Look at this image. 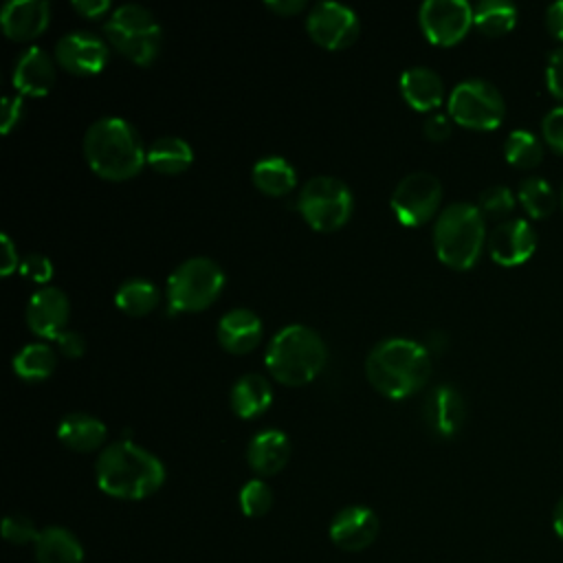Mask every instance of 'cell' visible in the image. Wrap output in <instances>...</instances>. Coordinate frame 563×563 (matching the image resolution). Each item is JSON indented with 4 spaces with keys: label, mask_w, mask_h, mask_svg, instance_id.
<instances>
[{
    "label": "cell",
    "mask_w": 563,
    "mask_h": 563,
    "mask_svg": "<svg viewBox=\"0 0 563 563\" xmlns=\"http://www.w3.org/2000/svg\"><path fill=\"white\" fill-rule=\"evenodd\" d=\"M545 26L554 40L563 42V2H552L545 9Z\"/></svg>",
    "instance_id": "7bdbcfd3"
},
{
    "label": "cell",
    "mask_w": 563,
    "mask_h": 563,
    "mask_svg": "<svg viewBox=\"0 0 563 563\" xmlns=\"http://www.w3.org/2000/svg\"><path fill=\"white\" fill-rule=\"evenodd\" d=\"M424 420L433 435L453 438L466 420V405L453 385H438L429 391L424 402Z\"/></svg>",
    "instance_id": "e0dca14e"
},
{
    "label": "cell",
    "mask_w": 563,
    "mask_h": 563,
    "mask_svg": "<svg viewBox=\"0 0 563 563\" xmlns=\"http://www.w3.org/2000/svg\"><path fill=\"white\" fill-rule=\"evenodd\" d=\"M541 136L554 152L563 154V106L545 112L541 121Z\"/></svg>",
    "instance_id": "d590c367"
},
{
    "label": "cell",
    "mask_w": 563,
    "mask_h": 563,
    "mask_svg": "<svg viewBox=\"0 0 563 563\" xmlns=\"http://www.w3.org/2000/svg\"><path fill=\"white\" fill-rule=\"evenodd\" d=\"M442 200V183L429 172H413L398 180L391 194V211L405 227L429 222Z\"/></svg>",
    "instance_id": "30bf717a"
},
{
    "label": "cell",
    "mask_w": 563,
    "mask_h": 563,
    "mask_svg": "<svg viewBox=\"0 0 563 563\" xmlns=\"http://www.w3.org/2000/svg\"><path fill=\"white\" fill-rule=\"evenodd\" d=\"M253 183L268 196H284L295 189L297 172L282 156H264L253 165Z\"/></svg>",
    "instance_id": "484cf974"
},
{
    "label": "cell",
    "mask_w": 563,
    "mask_h": 563,
    "mask_svg": "<svg viewBox=\"0 0 563 563\" xmlns=\"http://www.w3.org/2000/svg\"><path fill=\"white\" fill-rule=\"evenodd\" d=\"M117 306L132 317H143L152 312L158 303V288L150 279H128L117 288Z\"/></svg>",
    "instance_id": "f1b7e54d"
},
{
    "label": "cell",
    "mask_w": 563,
    "mask_h": 563,
    "mask_svg": "<svg viewBox=\"0 0 563 563\" xmlns=\"http://www.w3.org/2000/svg\"><path fill=\"white\" fill-rule=\"evenodd\" d=\"M35 563H84V548L70 530L48 526L35 541Z\"/></svg>",
    "instance_id": "d4e9b609"
},
{
    "label": "cell",
    "mask_w": 563,
    "mask_h": 563,
    "mask_svg": "<svg viewBox=\"0 0 563 563\" xmlns=\"http://www.w3.org/2000/svg\"><path fill=\"white\" fill-rule=\"evenodd\" d=\"M517 7L506 0H482L473 9V24L490 37L504 35L517 24Z\"/></svg>",
    "instance_id": "83f0119b"
},
{
    "label": "cell",
    "mask_w": 563,
    "mask_h": 563,
    "mask_svg": "<svg viewBox=\"0 0 563 563\" xmlns=\"http://www.w3.org/2000/svg\"><path fill=\"white\" fill-rule=\"evenodd\" d=\"M218 341L227 352L246 354L262 339V321L249 308L229 310L218 323Z\"/></svg>",
    "instance_id": "ffe728a7"
},
{
    "label": "cell",
    "mask_w": 563,
    "mask_h": 563,
    "mask_svg": "<svg viewBox=\"0 0 563 563\" xmlns=\"http://www.w3.org/2000/svg\"><path fill=\"white\" fill-rule=\"evenodd\" d=\"M400 92L413 110L427 112L442 103L444 84L435 70L427 66H413L400 75Z\"/></svg>",
    "instance_id": "7402d4cb"
},
{
    "label": "cell",
    "mask_w": 563,
    "mask_h": 563,
    "mask_svg": "<svg viewBox=\"0 0 563 563\" xmlns=\"http://www.w3.org/2000/svg\"><path fill=\"white\" fill-rule=\"evenodd\" d=\"M84 156L92 172L108 180H128L147 161L139 132L121 117L97 119L86 130Z\"/></svg>",
    "instance_id": "3957f363"
},
{
    "label": "cell",
    "mask_w": 563,
    "mask_h": 563,
    "mask_svg": "<svg viewBox=\"0 0 563 563\" xmlns=\"http://www.w3.org/2000/svg\"><path fill=\"white\" fill-rule=\"evenodd\" d=\"M306 29L310 37L323 48L339 51L350 46L361 31L358 15L354 9L341 2H319L312 7L306 20Z\"/></svg>",
    "instance_id": "7c38bea8"
},
{
    "label": "cell",
    "mask_w": 563,
    "mask_h": 563,
    "mask_svg": "<svg viewBox=\"0 0 563 563\" xmlns=\"http://www.w3.org/2000/svg\"><path fill=\"white\" fill-rule=\"evenodd\" d=\"M73 9L84 18H99L110 9L108 0H73Z\"/></svg>",
    "instance_id": "ee69618b"
},
{
    "label": "cell",
    "mask_w": 563,
    "mask_h": 563,
    "mask_svg": "<svg viewBox=\"0 0 563 563\" xmlns=\"http://www.w3.org/2000/svg\"><path fill=\"white\" fill-rule=\"evenodd\" d=\"M323 339L308 325L290 323L282 328L266 347V369L284 385H306L325 365Z\"/></svg>",
    "instance_id": "277c9868"
},
{
    "label": "cell",
    "mask_w": 563,
    "mask_h": 563,
    "mask_svg": "<svg viewBox=\"0 0 563 563\" xmlns=\"http://www.w3.org/2000/svg\"><path fill=\"white\" fill-rule=\"evenodd\" d=\"M484 213L473 202H453L440 211L433 227V246L442 264L455 271L471 268L486 242Z\"/></svg>",
    "instance_id": "5b68a950"
},
{
    "label": "cell",
    "mask_w": 563,
    "mask_h": 563,
    "mask_svg": "<svg viewBox=\"0 0 563 563\" xmlns=\"http://www.w3.org/2000/svg\"><path fill=\"white\" fill-rule=\"evenodd\" d=\"M55 341H57L59 352H62V354H66V356H70V358L81 356V354H84V350H86V341H84V336H81L79 332H73V330H64Z\"/></svg>",
    "instance_id": "b9f144b4"
},
{
    "label": "cell",
    "mask_w": 563,
    "mask_h": 563,
    "mask_svg": "<svg viewBox=\"0 0 563 563\" xmlns=\"http://www.w3.org/2000/svg\"><path fill=\"white\" fill-rule=\"evenodd\" d=\"M68 312L70 303L66 292L57 286H42L29 299L26 323L35 334L44 339H57L64 332Z\"/></svg>",
    "instance_id": "2e32d148"
},
{
    "label": "cell",
    "mask_w": 563,
    "mask_h": 563,
    "mask_svg": "<svg viewBox=\"0 0 563 563\" xmlns=\"http://www.w3.org/2000/svg\"><path fill=\"white\" fill-rule=\"evenodd\" d=\"M110 44L130 62L147 66L161 51V24L150 9L141 4H121L106 22Z\"/></svg>",
    "instance_id": "8992f818"
},
{
    "label": "cell",
    "mask_w": 563,
    "mask_h": 563,
    "mask_svg": "<svg viewBox=\"0 0 563 563\" xmlns=\"http://www.w3.org/2000/svg\"><path fill=\"white\" fill-rule=\"evenodd\" d=\"M290 457L288 435L279 429H264L253 435L246 449V462L257 475L279 473Z\"/></svg>",
    "instance_id": "44dd1931"
},
{
    "label": "cell",
    "mask_w": 563,
    "mask_h": 563,
    "mask_svg": "<svg viewBox=\"0 0 563 563\" xmlns=\"http://www.w3.org/2000/svg\"><path fill=\"white\" fill-rule=\"evenodd\" d=\"M51 20V4L46 0H11L0 11L4 35L26 42L46 31Z\"/></svg>",
    "instance_id": "ac0fdd59"
},
{
    "label": "cell",
    "mask_w": 563,
    "mask_h": 563,
    "mask_svg": "<svg viewBox=\"0 0 563 563\" xmlns=\"http://www.w3.org/2000/svg\"><path fill=\"white\" fill-rule=\"evenodd\" d=\"M20 273L33 282H48L53 277V264L48 257H44L42 253H29L22 257L20 262Z\"/></svg>",
    "instance_id": "8d00e7d4"
},
{
    "label": "cell",
    "mask_w": 563,
    "mask_h": 563,
    "mask_svg": "<svg viewBox=\"0 0 563 563\" xmlns=\"http://www.w3.org/2000/svg\"><path fill=\"white\" fill-rule=\"evenodd\" d=\"M20 255H18V249L15 244L11 242V238L7 233L0 235V273L7 277L11 275L13 271L20 268Z\"/></svg>",
    "instance_id": "60d3db41"
},
{
    "label": "cell",
    "mask_w": 563,
    "mask_h": 563,
    "mask_svg": "<svg viewBox=\"0 0 563 563\" xmlns=\"http://www.w3.org/2000/svg\"><path fill=\"white\" fill-rule=\"evenodd\" d=\"M451 121H453V119L446 117V114H440V112L431 114V117L424 121V125H422L424 136H427L429 141H435V143L449 139V134H451Z\"/></svg>",
    "instance_id": "ab89813d"
},
{
    "label": "cell",
    "mask_w": 563,
    "mask_h": 563,
    "mask_svg": "<svg viewBox=\"0 0 563 563\" xmlns=\"http://www.w3.org/2000/svg\"><path fill=\"white\" fill-rule=\"evenodd\" d=\"M13 88L18 95L42 97L55 84V66L51 55L40 46H29L15 62Z\"/></svg>",
    "instance_id": "d6986e66"
},
{
    "label": "cell",
    "mask_w": 563,
    "mask_h": 563,
    "mask_svg": "<svg viewBox=\"0 0 563 563\" xmlns=\"http://www.w3.org/2000/svg\"><path fill=\"white\" fill-rule=\"evenodd\" d=\"M55 59L68 73L97 75L108 62V46L99 35L75 31L57 40Z\"/></svg>",
    "instance_id": "5bb4252c"
},
{
    "label": "cell",
    "mask_w": 563,
    "mask_h": 563,
    "mask_svg": "<svg viewBox=\"0 0 563 563\" xmlns=\"http://www.w3.org/2000/svg\"><path fill=\"white\" fill-rule=\"evenodd\" d=\"M552 528H554L556 537L563 541V495H561V499H559V501H556V506H554V515H552Z\"/></svg>",
    "instance_id": "bcb514c9"
},
{
    "label": "cell",
    "mask_w": 563,
    "mask_h": 563,
    "mask_svg": "<svg viewBox=\"0 0 563 563\" xmlns=\"http://www.w3.org/2000/svg\"><path fill=\"white\" fill-rule=\"evenodd\" d=\"M42 530H37V526L26 517V515H9L4 517L2 521V537L9 541V543H15V545H26V543H33L37 541Z\"/></svg>",
    "instance_id": "e575fe53"
},
{
    "label": "cell",
    "mask_w": 563,
    "mask_h": 563,
    "mask_svg": "<svg viewBox=\"0 0 563 563\" xmlns=\"http://www.w3.org/2000/svg\"><path fill=\"white\" fill-rule=\"evenodd\" d=\"M147 163L161 174H180L194 163V150L180 136H161L150 145Z\"/></svg>",
    "instance_id": "4316f807"
},
{
    "label": "cell",
    "mask_w": 563,
    "mask_h": 563,
    "mask_svg": "<svg viewBox=\"0 0 563 563\" xmlns=\"http://www.w3.org/2000/svg\"><path fill=\"white\" fill-rule=\"evenodd\" d=\"M504 114V97L486 79H464L449 95V117L464 128L495 130Z\"/></svg>",
    "instance_id": "9c48e42d"
},
{
    "label": "cell",
    "mask_w": 563,
    "mask_h": 563,
    "mask_svg": "<svg viewBox=\"0 0 563 563\" xmlns=\"http://www.w3.org/2000/svg\"><path fill=\"white\" fill-rule=\"evenodd\" d=\"M515 194L506 185H490L486 187L477 198V209L484 213V218L493 220H508V216L515 209Z\"/></svg>",
    "instance_id": "d6a6232c"
},
{
    "label": "cell",
    "mask_w": 563,
    "mask_h": 563,
    "mask_svg": "<svg viewBox=\"0 0 563 563\" xmlns=\"http://www.w3.org/2000/svg\"><path fill=\"white\" fill-rule=\"evenodd\" d=\"M365 374L383 396L407 398L429 380L431 356L422 343L391 336L372 347L365 361Z\"/></svg>",
    "instance_id": "7a4b0ae2"
},
{
    "label": "cell",
    "mask_w": 563,
    "mask_h": 563,
    "mask_svg": "<svg viewBox=\"0 0 563 563\" xmlns=\"http://www.w3.org/2000/svg\"><path fill=\"white\" fill-rule=\"evenodd\" d=\"M545 86L548 90L563 101V46L550 53L545 64Z\"/></svg>",
    "instance_id": "74e56055"
},
{
    "label": "cell",
    "mask_w": 563,
    "mask_h": 563,
    "mask_svg": "<svg viewBox=\"0 0 563 563\" xmlns=\"http://www.w3.org/2000/svg\"><path fill=\"white\" fill-rule=\"evenodd\" d=\"M240 510L246 517H262L273 506V490L264 479H251L240 490Z\"/></svg>",
    "instance_id": "836d02e7"
},
{
    "label": "cell",
    "mask_w": 563,
    "mask_h": 563,
    "mask_svg": "<svg viewBox=\"0 0 563 563\" xmlns=\"http://www.w3.org/2000/svg\"><path fill=\"white\" fill-rule=\"evenodd\" d=\"M22 112H24V99H22V95L4 97V101H2V125H0V130L7 134L13 125H18V121L22 119Z\"/></svg>",
    "instance_id": "f35d334b"
},
{
    "label": "cell",
    "mask_w": 563,
    "mask_h": 563,
    "mask_svg": "<svg viewBox=\"0 0 563 563\" xmlns=\"http://www.w3.org/2000/svg\"><path fill=\"white\" fill-rule=\"evenodd\" d=\"M297 205L312 229L334 231L350 220L354 198L343 180L334 176H314L303 183Z\"/></svg>",
    "instance_id": "ba28073f"
},
{
    "label": "cell",
    "mask_w": 563,
    "mask_h": 563,
    "mask_svg": "<svg viewBox=\"0 0 563 563\" xmlns=\"http://www.w3.org/2000/svg\"><path fill=\"white\" fill-rule=\"evenodd\" d=\"M418 20L429 42L453 46L473 26V7L466 0H427L420 4Z\"/></svg>",
    "instance_id": "8fae6325"
},
{
    "label": "cell",
    "mask_w": 563,
    "mask_h": 563,
    "mask_svg": "<svg viewBox=\"0 0 563 563\" xmlns=\"http://www.w3.org/2000/svg\"><path fill=\"white\" fill-rule=\"evenodd\" d=\"M561 202H563V187H561Z\"/></svg>",
    "instance_id": "7dc6e473"
},
{
    "label": "cell",
    "mask_w": 563,
    "mask_h": 563,
    "mask_svg": "<svg viewBox=\"0 0 563 563\" xmlns=\"http://www.w3.org/2000/svg\"><path fill=\"white\" fill-rule=\"evenodd\" d=\"M106 424L99 418L81 411L66 413L57 424L59 442L79 453L99 449L106 440Z\"/></svg>",
    "instance_id": "603a6c76"
},
{
    "label": "cell",
    "mask_w": 563,
    "mask_h": 563,
    "mask_svg": "<svg viewBox=\"0 0 563 563\" xmlns=\"http://www.w3.org/2000/svg\"><path fill=\"white\" fill-rule=\"evenodd\" d=\"M224 288L222 268L209 257H189L167 277V301L172 310L196 312L218 299Z\"/></svg>",
    "instance_id": "52a82bcc"
},
{
    "label": "cell",
    "mask_w": 563,
    "mask_h": 563,
    "mask_svg": "<svg viewBox=\"0 0 563 563\" xmlns=\"http://www.w3.org/2000/svg\"><path fill=\"white\" fill-rule=\"evenodd\" d=\"M273 402L271 383L262 374H244L235 380L231 389V409L240 418H257Z\"/></svg>",
    "instance_id": "cb8c5ba5"
},
{
    "label": "cell",
    "mask_w": 563,
    "mask_h": 563,
    "mask_svg": "<svg viewBox=\"0 0 563 563\" xmlns=\"http://www.w3.org/2000/svg\"><path fill=\"white\" fill-rule=\"evenodd\" d=\"M55 369V352L46 343H29L13 356V372L22 380H44Z\"/></svg>",
    "instance_id": "f546056e"
},
{
    "label": "cell",
    "mask_w": 563,
    "mask_h": 563,
    "mask_svg": "<svg viewBox=\"0 0 563 563\" xmlns=\"http://www.w3.org/2000/svg\"><path fill=\"white\" fill-rule=\"evenodd\" d=\"M517 198L530 218H548L556 209V194L545 178L528 176L519 183Z\"/></svg>",
    "instance_id": "4dcf8cb0"
},
{
    "label": "cell",
    "mask_w": 563,
    "mask_h": 563,
    "mask_svg": "<svg viewBox=\"0 0 563 563\" xmlns=\"http://www.w3.org/2000/svg\"><path fill=\"white\" fill-rule=\"evenodd\" d=\"M486 246L499 266H519L537 251V233L526 218H508L490 231Z\"/></svg>",
    "instance_id": "4fadbf2b"
},
{
    "label": "cell",
    "mask_w": 563,
    "mask_h": 563,
    "mask_svg": "<svg viewBox=\"0 0 563 563\" xmlns=\"http://www.w3.org/2000/svg\"><path fill=\"white\" fill-rule=\"evenodd\" d=\"M504 158L517 169H532L543 161V143L530 130H512L504 141Z\"/></svg>",
    "instance_id": "1f68e13d"
},
{
    "label": "cell",
    "mask_w": 563,
    "mask_h": 563,
    "mask_svg": "<svg viewBox=\"0 0 563 563\" xmlns=\"http://www.w3.org/2000/svg\"><path fill=\"white\" fill-rule=\"evenodd\" d=\"M266 7L282 15H295L303 9V0H268Z\"/></svg>",
    "instance_id": "f6af8a7d"
},
{
    "label": "cell",
    "mask_w": 563,
    "mask_h": 563,
    "mask_svg": "<svg viewBox=\"0 0 563 563\" xmlns=\"http://www.w3.org/2000/svg\"><path fill=\"white\" fill-rule=\"evenodd\" d=\"M378 517L367 506H345L330 521V539L345 552H361L378 537Z\"/></svg>",
    "instance_id": "9a60e30c"
},
{
    "label": "cell",
    "mask_w": 563,
    "mask_h": 563,
    "mask_svg": "<svg viewBox=\"0 0 563 563\" xmlns=\"http://www.w3.org/2000/svg\"><path fill=\"white\" fill-rule=\"evenodd\" d=\"M97 486L117 499H145L165 482L163 462L147 449L119 440L108 444L95 464Z\"/></svg>",
    "instance_id": "6da1fadb"
}]
</instances>
